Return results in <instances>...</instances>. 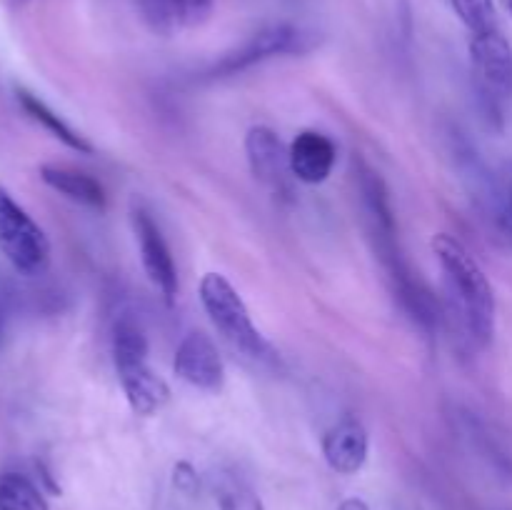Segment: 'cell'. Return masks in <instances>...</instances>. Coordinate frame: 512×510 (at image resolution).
<instances>
[{
    "mask_svg": "<svg viewBox=\"0 0 512 510\" xmlns=\"http://www.w3.org/2000/svg\"><path fill=\"white\" fill-rule=\"evenodd\" d=\"M430 245L445 273L450 305L463 325L465 338L475 348H485L495 335V293L488 275L473 253L450 233H438Z\"/></svg>",
    "mask_w": 512,
    "mask_h": 510,
    "instance_id": "6da1fadb",
    "label": "cell"
},
{
    "mask_svg": "<svg viewBox=\"0 0 512 510\" xmlns=\"http://www.w3.org/2000/svg\"><path fill=\"white\" fill-rule=\"evenodd\" d=\"M198 293L208 318L235 350L255 360L270 358L268 340L255 328L248 305L223 273H205Z\"/></svg>",
    "mask_w": 512,
    "mask_h": 510,
    "instance_id": "7a4b0ae2",
    "label": "cell"
},
{
    "mask_svg": "<svg viewBox=\"0 0 512 510\" xmlns=\"http://www.w3.org/2000/svg\"><path fill=\"white\" fill-rule=\"evenodd\" d=\"M0 250L18 273L38 275L50 263L45 230L25 213L23 205L0 185Z\"/></svg>",
    "mask_w": 512,
    "mask_h": 510,
    "instance_id": "3957f363",
    "label": "cell"
},
{
    "mask_svg": "<svg viewBox=\"0 0 512 510\" xmlns=\"http://www.w3.org/2000/svg\"><path fill=\"white\" fill-rule=\"evenodd\" d=\"M130 223H133L135 240H138L145 275L158 288L165 303L173 305L175 295H178V270H175L173 255H170L168 243L163 238V230L155 223L150 210L140 203H133V208H130Z\"/></svg>",
    "mask_w": 512,
    "mask_h": 510,
    "instance_id": "277c9868",
    "label": "cell"
},
{
    "mask_svg": "<svg viewBox=\"0 0 512 510\" xmlns=\"http://www.w3.org/2000/svg\"><path fill=\"white\" fill-rule=\"evenodd\" d=\"M300 30L295 25L288 23H278V25H268L260 33H255L253 38L245 40L240 48L230 50L228 55L218 60V63L210 65V70L205 75L208 78H230V75L245 73V70L255 68V65L265 63V60L275 58V55H285V53H295L300 48Z\"/></svg>",
    "mask_w": 512,
    "mask_h": 510,
    "instance_id": "5b68a950",
    "label": "cell"
},
{
    "mask_svg": "<svg viewBox=\"0 0 512 510\" xmlns=\"http://www.w3.org/2000/svg\"><path fill=\"white\" fill-rule=\"evenodd\" d=\"M468 53L480 93L508 100L512 95V45L500 28L470 35Z\"/></svg>",
    "mask_w": 512,
    "mask_h": 510,
    "instance_id": "8992f818",
    "label": "cell"
},
{
    "mask_svg": "<svg viewBox=\"0 0 512 510\" xmlns=\"http://www.w3.org/2000/svg\"><path fill=\"white\" fill-rule=\"evenodd\" d=\"M173 370L183 383L205 393H218L225 385V365L210 335L193 330L175 350Z\"/></svg>",
    "mask_w": 512,
    "mask_h": 510,
    "instance_id": "52a82bcc",
    "label": "cell"
},
{
    "mask_svg": "<svg viewBox=\"0 0 512 510\" xmlns=\"http://www.w3.org/2000/svg\"><path fill=\"white\" fill-rule=\"evenodd\" d=\"M245 155L253 178L265 185L273 193H285L288 190L290 173V148L280 140L268 125H253L245 135Z\"/></svg>",
    "mask_w": 512,
    "mask_h": 510,
    "instance_id": "ba28073f",
    "label": "cell"
},
{
    "mask_svg": "<svg viewBox=\"0 0 512 510\" xmlns=\"http://www.w3.org/2000/svg\"><path fill=\"white\" fill-rule=\"evenodd\" d=\"M338 160V150L328 135L303 130L290 143V173L303 185H320L330 178Z\"/></svg>",
    "mask_w": 512,
    "mask_h": 510,
    "instance_id": "9c48e42d",
    "label": "cell"
},
{
    "mask_svg": "<svg viewBox=\"0 0 512 510\" xmlns=\"http://www.w3.org/2000/svg\"><path fill=\"white\" fill-rule=\"evenodd\" d=\"M370 438L358 418H343L323 435V458L330 470L340 475H353L368 460Z\"/></svg>",
    "mask_w": 512,
    "mask_h": 510,
    "instance_id": "30bf717a",
    "label": "cell"
},
{
    "mask_svg": "<svg viewBox=\"0 0 512 510\" xmlns=\"http://www.w3.org/2000/svg\"><path fill=\"white\" fill-rule=\"evenodd\" d=\"M118 370V380L123 385L125 400H128L130 410L135 415L158 413L165 403L170 400V388L158 373L148 365V360H135V363L115 365Z\"/></svg>",
    "mask_w": 512,
    "mask_h": 510,
    "instance_id": "8fae6325",
    "label": "cell"
},
{
    "mask_svg": "<svg viewBox=\"0 0 512 510\" xmlns=\"http://www.w3.org/2000/svg\"><path fill=\"white\" fill-rule=\"evenodd\" d=\"M358 183L360 198H363L365 205V215H368L370 223V233H373L375 243H378V250L385 253V250L398 248V243H395V215L393 205H390L388 188H385V180L373 168L360 165Z\"/></svg>",
    "mask_w": 512,
    "mask_h": 510,
    "instance_id": "7c38bea8",
    "label": "cell"
},
{
    "mask_svg": "<svg viewBox=\"0 0 512 510\" xmlns=\"http://www.w3.org/2000/svg\"><path fill=\"white\" fill-rule=\"evenodd\" d=\"M40 180L48 188L58 190L60 195L90 210H105V203H108L103 185L83 170L68 168V165H40Z\"/></svg>",
    "mask_w": 512,
    "mask_h": 510,
    "instance_id": "4fadbf2b",
    "label": "cell"
},
{
    "mask_svg": "<svg viewBox=\"0 0 512 510\" xmlns=\"http://www.w3.org/2000/svg\"><path fill=\"white\" fill-rule=\"evenodd\" d=\"M15 98H18L20 108L28 113V118H33L35 123L43 125V128L48 130L53 138H58L60 143L68 145L70 150H75V153H80V155L95 153L93 143H90V140H85V135H80L78 130L70 128V125L65 123V120L60 118L55 110H50L48 105L38 98V95H33L30 90H25V88H15Z\"/></svg>",
    "mask_w": 512,
    "mask_h": 510,
    "instance_id": "5bb4252c",
    "label": "cell"
},
{
    "mask_svg": "<svg viewBox=\"0 0 512 510\" xmlns=\"http://www.w3.org/2000/svg\"><path fill=\"white\" fill-rule=\"evenodd\" d=\"M0 510H50L38 485L20 473L0 475Z\"/></svg>",
    "mask_w": 512,
    "mask_h": 510,
    "instance_id": "9a60e30c",
    "label": "cell"
},
{
    "mask_svg": "<svg viewBox=\"0 0 512 510\" xmlns=\"http://www.w3.org/2000/svg\"><path fill=\"white\" fill-rule=\"evenodd\" d=\"M135 360H148V338L133 318L123 315L113 325V363L123 365Z\"/></svg>",
    "mask_w": 512,
    "mask_h": 510,
    "instance_id": "2e32d148",
    "label": "cell"
},
{
    "mask_svg": "<svg viewBox=\"0 0 512 510\" xmlns=\"http://www.w3.org/2000/svg\"><path fill=\"white\" fill-rule=\"evenodd\" d=\"M450 8L458 15L460 23L468 28L470 35L498 28L495 0H450Z\"/></svg>",
    "mask_w": 512,
    "mask_h": 510,
    "instance_id": "e0dca14e",
    "label": "cell"
},
{
    "mask_svg": "<svg viewBox=\"0 0 512 510\" xmlns=\"http://www.w3.org/2000/svg\"><path fill=\"white\" fill-rule=\"evenodd\" d=\"M135 5L153 33L168 35L173 30L175 15L170 0H135Z\"/></svg>",
    "mask_w": 512,
    "mask_h": 510,
    "instance_id": "ac0fdd59",
    "label": "cell"
},
{
    "mask_svg": "<svg viewBox=\"0 0 512 510\" xmlns=\"http://www.w3.org/2000/svg\"><path fill=\"white\" fill-rule=\"evenodd\" d=\"M218 510H265V505L248 485L228 483L218 490Z\"/></svg>",
    "mask_w": 512,
    "mask_h": 510,
    "instance_id": "d6986e66",
    "label": "cell"
},
{
    "mask_svg": "<svg viewBox=\"0 0 512 510\" xmlns=\"http://www.w3.org/2000/svg\"><path fill=\"white\" fill-rule=\"evenodd\" d=\"M170 5H173L175 23L188 28L205 23L213 13V0H170Z\"/></svg>",
    "mask_w": 512,
    "mask_h": 510,
    "instance_id": "ffe728a7",
    "label": "cell"
},
{
    "mask_svg": "<svg viewBox=\"0 0 512 510\" xmlns=\"http://www.w3.org/2000/svg\"><path fill=\"white\" fill-rule=\"evenodd\" d=\"M500 233L512 240V160L500 170Z\"/></svg>",
    "mask_w": 512,
    "mask_h": 510,
    "instance_id": "44dd1931",
    "label": "cell"
},
{
    "mask_svg": "<svg viewBox=\"0 0 512 510\" xmlns=\"http://www.w3.org/2000/svg\"><path fill=\"white\" fill-rule=\"evenodd\" d=\"M173 485L183 495H198L200 478H198V473H195L193 465L185 463V460L175 463V468H173Z\"/></svg>",
    "mask_w": 512,
    "mask_h": 510,
    "instance_id": "7402d4cb",
    "label": "cell"
},
{
    "mask_svg": "<svg viewBox=\"0 0 512 510\" xmlns=\"http://www.w3.org/2000/svg\"><path fill=\"white\" fill-rule=\"evenodd\" d=\"M338 510H370V508L363 498H345L343 503L338 505Z\"/></svg>",
    "mask_w": 512,
    "mask_h": 510,
    "instance_id": "603a6c76",
    "label": "cell"
},
{
    "mask_svg": "<svg viewBox=\"0 0 512 510\" xmlns=\"http://www.w3.org/2000/svg\"><path fill=\"white\" fill-rule=\"evenodd\" d=\"M5 5H8L10 10H18V8H23V5H28L30 0H3Z\"/></svg>",
    "mask_w": 512,
    "mask_h": 510,
    "instance_id": "cb8c5ba5",
    "label": "cell"
},
{
    "mask_svg": "<svg viewBox=\"0 0 512 510\" xmlns=\"http://www.w3.org/2000/svg\"><path fill=\"white\" fill-rule=\"evenodd\" d=\"M503 5H505V10H508V15L512 18V0H503Z\"/></svg>",
    "mask_w": 512,
    "mask_h": 510,
    "instance_id": "d4e9b609",
    "label": "cell"
}]
</instances>
